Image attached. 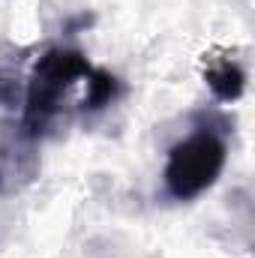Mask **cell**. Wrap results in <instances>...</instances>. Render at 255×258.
<instances>
[{
    "label": "cell",
    "mask_w": 255,
    "mask_h": 258,
    "mask_svg": "<svg viewBox=\"0 0 255 258\" xmlns=\"http://www.w3.org/2000/svg\"><path fill=\"white\" fill-rule=\"evenodd\" d=\"M93 72V63L78 48H48L30 72L27 93H24V114H21V132L39 141L48 135L54 123L69 108L72 90L87 81Z\"/></svg>",
    "instance_id": "1"
},
{
    "label": "cell",
    "mask_w": 255,
    "mask_h": 258,
    "mask_svg": "<svg viewBox=\"0 0 255 258\" xmlns=\"http://www.w3.org/2000/svg\"><path fill=\"white\" fill-rule=\"evenodd\" d=\"M225 159H228L225 132L216 129L213 123H198L195 132L180 138L177 144H171L168 150L165 171H162L168 198L192 201L207 189H213V183L219 180L225 168Z\"/></svg>",
    "instance_id": "2"
},
{
    "label": "cell",
    "mask_w": 255,
    "mask_h": 258,
    "mask_svg": "<svg viewBox=\"0 0 255 258\" xmlns=\"http://www.w3.org/2000/svg\"><path fill=\"white\" fill-rule=\"evenodd\" d=\"M39 141L18 132L0 141V198L24 192L39 177Z\"/></svg>",
    "instance_id": "3"
},
{
    "label": "cell",
    "mask_w": 255,
    "mask_h": 258,
    "mask_svg": "<svg viewBox=\"0 0 255 258\" xmlns=\"http://www.w3.org/2000/svg\"><path fill=\"white\" fill-rule=\"evenodd\" d=\"M204 81H207L210 93L219 102H237L243 96V90H246V69L231 54L210 57L207 66H204Z\"/></svg>",
    "instance_id": "4"
},
{
    "label": "cell",
    "mask_w": 255,
    "mask_h": 258,
    "mask_svg": "<svg viewBox=\"0 0 255 258\" xmlns=\"http://www.w3.org/2000/svg\"><path fill=\"white\" fill-rule=\"evenodd\" d=\"M87 96L81 99V111L84 114H96V111H102V108H108L111 102H117V96H120V78L117 75H111L108 69H96L93 66V72L87 75Z\"/></svg>",
    "instance_id": "5"
},
{
    "label": "cell",
    "mask_w": 255,
    "mask_h": 258,
    "mask_svg": "<svg viewBox=\"0 0 255 258\" xmlns=\"http://www.w3.org/2000/svg\"><path fill=\"white\" fill-rule=\"evenodd\" d=\"M12 96H15V84L0 72V105H6V102H12Z\"/></svg>",
    "instance_id": "6"
}]
</instances>
